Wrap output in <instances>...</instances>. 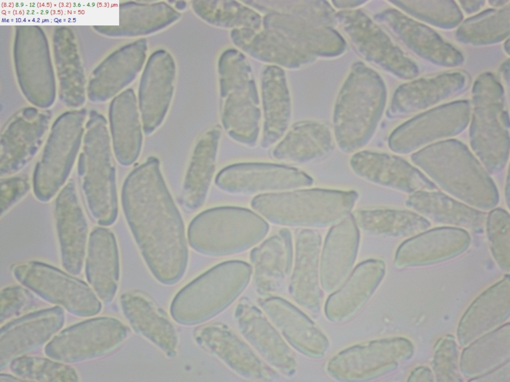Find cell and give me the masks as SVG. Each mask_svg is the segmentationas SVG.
Here are the masks:
<instances>
[{"label": "cell", "instance_id": "cell-1", "mask_svg": "<svg viewBox=\"0 0 510 382\" xmlns=\"http://www.w3.org/2000/svg\"><path fill=\"white\" fill-rule=\"evenodd\" d=\"M124 212L141 254L154 277L170 285L183 277L188 261L184 223L160 180L128 181Z\"/></svg>", "mask_w": 510, "mask_h": 382}, {"label": "cell", "instance_id": "cell-2", "mask_svg": "<svg viewBox=\"0 0 510 382\" xmlns=\"http://www.w3.org/2000/svg\"><path fill=\"white\" fill-rule=\"evenodd\" d=\"M305 191L286 193L291 223L314 226L332 224L348 214L356 197L353 192Z\"/></svg>", "mask_w": 510, "mask_h": 382}, {"label": "cell", "instance_id": "cell-3", "mask_svg": "<svg viewBox=\"0 0 510 382\" xmlns=\"http://www.w3.org/2000/svg\"><path fill=\"white\" fill-rule=\"evenodd\" d=\"M124 314L133 329L164 351L176 353L177 336L166 314L149 298L137 292L124 293L121 297Z\"/></svg>", "mask_w": 510, "mask_h": 382}, {"label": "cell", "instance_id": "cell-4", "mask_svg": "<svg viewBox=\"0 0 510 382\" xmlns=\"http://www.w3.org/2000/svg\"><path fill=\"white\" fill-rule=\"evenodd\" d=\"M358 231L352 215L330 230L321 256L324 278L331 276L337 280L351 268L358 247Z\"/></svg>", "mask_w": 510, "mask_h": 382}, {"label": "cell", "instance_id": "cell-5", "mask_svg": "<svg viewBox=\"0 0 510 382\" xmlns=\"http://www.w3.org/2000/svg\"><path fill=\"white\" fill-rule=\"evenodd\" d=\"M363 230L380 235H406L416 231L418 217L405 211L389 209L356 210L352 215Z\"/></svg>", "mask_w": 510, "mask_h": 382}, {"label": "cell", "instance_id": "cell-6", "mask_svg": "<svg viewBox=\"0 0 510 382\" xmlns=\"http://www.w3.org/2000/svg\"><path fill=\"white\" fill-rule=\"evenodd\" d=\"M99 234L95 258L101 271L104 295L106 298L111 299L115 294L119 280L118 250L112 232L102 229L100 230Z\"/></svg>", "mask_w": 510, "mask_h": 382}, {"label": "cell", "instance_id": "cell-7", "mask_svg": "<svg viewBox=\"0 0 510 382\" xmlns=\"http://www.w3.org/2000/svg\"><path fill=\"white\" fill-rule=\"evenodd\" d=\"M269 165H244L231 167L226 170L234 174L243 176V178H248V179H243L244 183L239 184L242 185L240 188H251V190H255L267 188L269 185L271 188L279 187L283 183L281 181H287V179L283 178L289 177L294 172L289 168L271 165L264 175Z\"/></svg>", "mask_w": 510, "mask_h": 382}]
</instances>
